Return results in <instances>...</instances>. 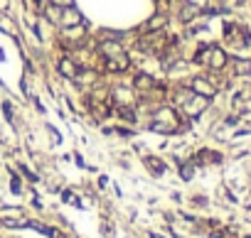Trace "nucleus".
I'll use <instances>...</instances> for the list:
<instances>
[{
	"mask_svg": "<svg viewBox=\"0 0 251 238\" xmlns=\"http://www.w3.org/2000/svg\"><path fill=\"white\" fill-rule=\"evenodd\" d=\"M151 130H155V133H175V130H180V126H177V113L170 106H160L155 111V115H153Z\"/></svg>",
	"mask_w": 251,
	"mask_h": 238,
	"instance_id": "nucleus-1",
	"label": "nucleus"
},
{
	"mask_svg": "<svg viewBox=\"0 0 251 238\" xmlns=\"http://www.w3.org/2000/svg\"><path fill=\"white\" fill-rule=\"evenodd\" d=\"M190 89L197 96H204V98H212L214 94L219 91V86L214 84V79H207V76H195L192 81H190Z\"/></svg>",
	"mask_w": 251,
	"mask_h": 238,
	"instance_id": "nucleus-2",
	"label": "nucleus"
},
{
	"mask_svg": "<svg viewBox=\"0 0 251 238\" xmlns=\"http://www.w3.org/2000/svg\"><path fill=\"white\" fill-rule=\"evenodd\" d=\"M227 52L222 49V47H207V54H204V64L212 69V71H219V69H224L227 66Z\"/></svg>",
	"mask_w": 251,
	"mask_h": 238,
	"instance_id": "nucleus-3",
	"label": "nucleus"
},
{
	"mask_svg": "<svg viewBox=\"0 0 251 238\" xmlns=\"http://www.w3.org/2000/svg\"><path fill=\"white\" fill-rule=\"evenodd\" d=\"M57 74H59L62 79H67V81H71V79H77V74H79V64L71 59V57H62V59L57 62Z\"/></svg>",
	"mask_w": 251,
	"mask_h": 238,
	"instance_id": "nucleus-4",
	"label": "nucleus"
},
{
	"mask_svg": "<svg viewBox=\"0 0 251 238\" xmlns=\"http://www.w3.org/2000/svg\"><path fill=\"white\" fill-rule=\"evenodd\" d=\"M96 52H99L103 59H111V57H116V54H121V52H126V49H123L121 42H116V39H103V42L96 45Z\"/></svg>",
	"mask_w": 251,
	"mask_h": 238,
	"instance_id": "nucleus-5",
	"label": "nucleus"
},
{
	"mask_svg": "<svg viewBox=\"0 0 251 238\" xmlns=\"http://www.w3.org/2000/svg\"><path fill=\"white\" fill-rule=\"evenodd\" d=\"M106 69L116 71V74H123V71L131 69V57H128L126 52H121V54H116V57H111V59H106Z\"/></svg>",
	"mask_w": 251,
	"mask_h": 238,
	"instance_id": "nucleus-6",
	"label": "nucleus"
},
{
	"mask_svg": "<svg viewBox=\"0 0 251 238\" xmlns=\"http://www.w3.org/2000/svg\"><path fill=\"white\" fill-rule=\"evenodd\" d=\"M84 20H82V15H79V10L71 5V8H62V17H59V25L62 27H71V25H82Z\"/></svg>",
	"mask_w": 251,
	"mask_h": 238,
	"instance_id": "nucleus-7",
	"label": "nucleus"
},
{
	"mask_svg": "<svg viewBox=\"0 0 251 238\" xmlns=\"http://www.w3.org/2000/svg\"><path fill=\"white\" fill-rule=\"evenodd\" d=\"M86 34V25H71V27H64V42H74L77 45V39H82Z\"/></svg>",
	"mask_w": 251,
	"mask_h": 238,
	"instance_id": "nucleus-8",
	"label": "nucleus"
},
{
	"mask_svg": "<svg viewBox=\"0 0 251 238\" xmlns=\"http://www.w3.org/2000/svg\"><path fill=\"white\" fill-rule=\"evenodd\" d=\"M219 160H222V155H219V152H212V150H200V152L195 155L192 165H207V162H219Z\"/></svg>",
	"mask_w": 251,
	"mask_h": 238,
	"instance_id": "nucleus-9",
	"label": "nucleus"
},
{
	"mask_svg": "<svg viewBox=\"0 0 251 238\" xmlns=\"http://www.w3.org/2000/svg\"><path fill=\"white\" fill-rule=\"evenodd\" d=\"M153 86H155L153 76H148V74H135V79H133V89H135V91H151Z\"/></svg>",
	"mask_w": 251,
	"mask_h": 238,
	"instance_id": "nucleus-10",
	"label": "nucleus"
},
{
	"mask_svg": "<svg viewBox=\"0 0 251 238\" xmlns=\"http://www.w3.org/2000/svg\"><path fill=\"white\" fill-rule=\"evenodd\" d=\"M116 115L123 118L126 123H135V121H138V113H135V108H131V106H116Z\"/></svg>",
	"mask_w": 251,
	"mask_h": 238,
	"instance_id": "nucleus-11",
	"label": "nucleus"
},
{
	"mask_svg": "<svg viewBox=\"0 0 251 238\" xmlns=\"http://www.w3.org/2000/svg\"><path fill=\"white\" fill-rule=\"evenodd\" d=\"M163 27H165V15L158 13V15H153V17L146 22V27H143V30H146V32H160Z\"/></svg>",
	"mask_w": 251,
	"mask_h": 238,
	"instance_id": "nucleus-12",
	"label": "nucleus"
},
{
	"mask_svg": "<svg viewBox=\"0 0 251 238\" xmlns=\"http://www.w3.org/2000/svg\"><path fill=\"white\" fill-rule=\"evenodd\" d=\"M42 17H45L47 22H52V25H59V17H62V8H57L54 3H50V5L45 8Z\"/></svg>",
	"mask_w": 251,
	"mask_h": 238,
	"instance_id": "nucleus-13",
	"label": "nucleus"
},
{
	"mask_svg": "<svg viewBox=\"0 0 251 238\" xmlns=\"http://www.w3.org/2000/svg\"><path fill=\"white\" fill-rule=\"evenodd\" d=\"M0 30H3L5 34H17V30H15V25H13V20L8 17V15H0Z\"/></svg>",
	"mask_w": 251,
	"mask_h": 238,
	"instance_id": "nucleus-14",
	"label": "nucleus"
},
{
	"mask_svg": "<svg viewBox=\"0 0 251 238\" xmlns=\"http://www.w3.org/2000/svg\"><path fill=\"white\" fill-rule=\"evenodd\" d=\"M146 165H148V170L155 172V175H163V172H165V165L158 160V157H146Z\"/></svg>",
	"mask_w": 251,
	"mask_h": 238,
	"instance_id": "nucleus-15",
	"label": "nucleus"
},
{
	"mask_svg": "<svg viewBox=\"0 0 251 238\" xmlns=\"http://www.w3.org/2000/svg\"><path fill=\"white\" fill-rule=\"evenodd\" d=\"M197 13H200V8H195L192 3H187V5L180 10V20H183V22H190V20L197 15Z\"/></svg>",
	"mask_w": 251,
	"mask_h": 238,
	"instance_id": "nucleus-16",
	"label": "nucleus"
},
{
	"mask_svg": "<svg viewBox=\"0 0 251 238\" xmlns=\"http://www.w3.org/2000/svg\"><path fill=\"white\" fill-rule=\"evenodd\" d=\"M234 71H236L239 76L251 74V62H246V59H234Z\"/></svg>",
	"mask_w": 251,
	"mask_h": 238,
	"instance_id": "nucleus-17",
	"label": "nucleus"
},
{
	"mask_svg": "<svg viewBox=\"0 0 251 238\" xmlns=\"http://www.w3.org/2000/svg\"><path fill=\"white\" fill-rule=\"evenodd\" d=\"M192 172H195V165H183V167H180L183 179H192Z\"/></svg>",
	"mask_w": 251,
	"mask_h": 238,
	"instance_id": "nucleus-18",
	"label": "nucleus"
},
{
	"mask_svg": "<svg viewBox=\"0 0 251 238\" xmlns=\"http://www.w3.org/2000/svg\"><path fill=\"white\" fill-rule=\"evenodd\" d=\"M52 3V0H34V8H37V15H42L45 13V8Z\"/></svg>",
	"mask_w": 251,
	"mask_h": 238,
	"instance_id": "nucleus-19",
	"label": "nucleus"
},
{
	"mask_svg": "<svg viewBox=\"0 0 251 238\" xmlns=\"http://www.w3.org/2000/svg\"><path fill=\"white\" fill-rule=\"evenodd\" d=\"M52 3L57 8H71V5H74V0H52Z\"/></svg>",
	"mask_w": 251,
	"mask_h": 238,
	"instance_id": "nucleus-20",
	"label": "nucleus"
},
{
	"mask_svg": "<svg viewBox=\"0 0 251 238\" xmlns=\"http://www.w3.org/2000/svg\"><path fill=\"white\" fill-rule=\"evenodd\" d=\"M3 113H5V115H8V121H13V106H10V103H8V101H5V103H3Z\"/></svg>",
	"mask_w": 251,
	"mask_h": 238,
	"instance_id": "nucleus-21",
	"label": "nucleus"
},
{
	"mask_svg": "<svg viewBox=\"0 0 251 238\" xmlns=\"http://www.w3.org/2000/svg\"><path fill=\"white\" fill-rule=\"evenodd\" d=\"M10 187H13V191H20V179H17V177H15V179H13V184H10Z\"/></svg>",
	"mask_w": 251,
	"mask_h": 238,
	"instance_id": "nucleus-22",
	"label": "nucleus"
},
{
	"mask_svg": "<svg viewBox=\"0 0 251 238\" xmlns=\"http://www.w3.org/2000/svg\"><path fill=\"white\" fill-rule=\"evenodd\" d=\"M239 5H251V0H239Z\"/></svg>",
	"mask_w": 251,
	"mask_h": 238,
	"instance_id": "nucleus-23",
	"label": "nucleus"
}]
</instances>
